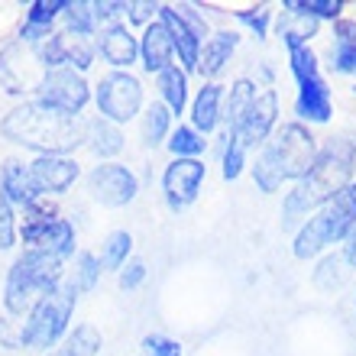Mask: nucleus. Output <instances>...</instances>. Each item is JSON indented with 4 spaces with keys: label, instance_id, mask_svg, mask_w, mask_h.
Wrapping results in <instances>:
<instances>
[{
    "label": "nucleus",
    "instance_id": "obj_2",
    "mask_svg": "<svg viewBox=\"0 0 356 356\" xmlns=\"http://www.w3.org/2000/svg\"><path fill=\"white\" fill-rule=\"evenodd\" d=\"M85 130L88 127L78 117L62 113L56 107H46L39 101L10 111L0 123V133L10 143L29 146L39 156H65L68 149H75L78 143L85 140Z\"/></svg>",
    "mask_w": 356,
    "mask_h": 356
},
{
    "label": "nucleus",
    "instance_id": "obj_43",
    "mask_svg": "<svg viewBox=\"0 0 356 356\" xmlns=\"http://www.w3.org/2000/svg\"><path fill=\"white\" fill-rule=\"evenodd\" d=\"M130 19H136V23H146L149 26V10H156V7H149V3H130Z\"/></svg>",
    "mask_w": 356,
    "mask_h": 356
},
{
    "label": "nucleus",
    "instance_id": "obj_18",
    "mask_svg": "<svg viewBox=\"0 0 356 356\" xmlns=\"http://www.w3.org/2000/svg\"><path fill=\"white\" fill-rule=\"evenodd\" d=\"M97 46H101V56L111 62L117 72L120 68H130L140 56V42L133 36L130 29L123 26V23H107L101 29V36H97Z\"/></svg>",
    "mask_w": 356,
    "mask_h": 356
},
{
    "label": "nucleus",
    "instance_id": "obj_6",
    "mask_svg": "<svg viewBox=\"0 0 356 356\" xmlns=\"http://www.w3.org/2000/svg\"><path fill=\"white\" fill-rule=\"evenodd\" d=\"M75 301H78V289L72 285V279H62L49 295H42L33 305L26 324L19 330V343H26L33 350L56 347L58 340L65 337L72 311H75Z\"/></svg>",
    "mask_w": 356,
    "mask_h": 356
},
{
    "label": "nucleus",
    "instance_id": "obj_36",
    "mask_svg": "<svg viewBox=\"0 0 356 356\" xmlns=\"http://www.w3.org/2000/svg\"><path fill=\"white\" fill-rule=\"evenodd\" d=\"M65 19H68V33H72V36H81V39H88L94 33V26H97L94 3H68Z\"/></svg>",
    "mask_w": 356,
    "mask_h": 356
},
{
    "label": "nucleus",
    "instance_id": "obj_34",
    "mask_svg": "<svg viewBox=\"0 0 356 356\" xmlns=\"http://www.w3.org/2000/svg\"><path fill=\"white\" fill-rule=\"evenodd\" d=\"M289 68L295 75V81H308V78L321 75L318 56L311 52V46H289Z\"/></svg>",
    "mask_w": 356,
    "mask_h": 356
},
{
    "label": "nucleus",
    "instance_id": "obj_22",
    "mask_svg": "<svg viewBox=\"0 0 356 356\" xmlns=\"http://www.w3.org/2000/svg\"><path fill=\"white\" fill-rule=\"evenodd\" d=\"M68 3L65 0H36L33 7L26 10V23H23V33H19V42H42L49 39V29L56 23L58 13H65Z\"/></svg>",
    "mask_w": 356,
    "mask_h": 356
},
{
    "label": "nucleus",
    "instance_id": "obj_40",
    "mask_svg": "<svg viewBox=\"0 0 356 356\" xmlns=\"http://www.w3.org/2000/svg\"><path fill=\"white\" fill-rule=\"evenodd\" d=\"M269 17H272V10L269 7H253V10H240L236 13V19L240 23H246V26L256 33V39H263L266 36V29H269Z\"/></svg>",
    "mask_w": 356,
    "mask_h": 356
},
{
    "label": "nucleus",
    "instance_id": "obj_17",
    "mask_svg": "<svg viewBox=\"0 0 356 356\" xmlns=\"http://www.w3.org/2000/svg\"><path fill=\"white\" fill-rule=\"evenodd\" d=\"M295 113L308 123H327L334 113V97L324 78H308L298 81V101H295Z\"/></svg>",
    "mask_w": 356,
    "mask_h": 356
},
{
    "label": "nucleus",
    "instance_id": "obj_31",
    "mask_svg": "<svg viewBox=\"0 0 356 356\" xmlns=\"http://www.w3.org/2000/svg\"><path fill=\"white\" fill-rule=\"evenodd\" d=\"M133 250V236L127 234V230H113L111 236H107V243H104V256H101V266L104 269H123L127 266V256H130Z\"/></svg>",
    "mask_w": 356,
    "mask_h": 356
},
{
    "label": "nucleus",
    "instance_id": "obj_29",
    "mask_svg": "<svg viewBox=\"0 0 356 356\" xmlns=\"http://www.w3.org/2000/svg\"><path fill=\"white\" fill-rule=\"evenodd\" d=\"M253 97H256V88H253V81H246V78H240L234 88H230V97H227V107L220 113H224V120H227V127L234 130L236 123L243 120V113L250 111V104H253Z\"/></svg>",
    "mask_w": 356,
    "mask_h": 356
},
{
    "label": "nucleus",
    "instance_id": "obj_5",
    "mask_svg": "<svg viewBox=\"0 0 356 356\" xmlns=\"http://www.w3.org/2000/svg\"><path fill=\"white\" fill-rule=\"evenodd\" d=\"M62 279H65V269H62V259H58V256L39 253V250L23 253L7 275V291H3L7 311L10 314L33 311V305H36L42 295H49Z\"/></svg>",
    "mask_w": 356,
    "mask_h": 356
},
{
    "label": "nucleus",
    "instance_id": "obj_20",
    "mask_svg": "<svg viewBox=\"0 0 356 356\" xmlns=\"http://www.w3.org/2000/svg\"><path fill=\"white\" fill-rule=\"evenodd\" d=\"M140 58H143V68H146V72H156V75H162L165 68H172L175 46H172L169 29L162 26V23H149V26H143Z\"/></svg>",
    "mask_w": 356,
    "mask_h": 356
},
{
    "label": "nucleus",
    "instance_id": "obj_28",
    "mask_svg": "<svg viewBox=\"0 0 356 356\" xmlns=\"http://www.w3.org/2000/svg\"><path fill=\"white\" fill-rule=\"evenodd\" d=\"M343 0H289L285 3V13L291 17H308V19H330L337 23L343 17Z\"/></svg>",
    "mask_w": 356,
    "mask_h": 356
},
{
    "label": "nucleus",
    "instance_id": "obj_14",
    "mask_svg": "<svg viewBox=\"0 0 356 356\" xmlns=\"http://www.w3.org/2000/svg\"><path fill=\"white\" fill-rule=\"evenodd\" d=\"M207 169L201 159H172L162 172V191H165V201H169L172 211H181L197 197L201 191V181H204Z\"/></svg>",
    "mask_w": 356,
    "mask_h": 356
},
{
    "label": "nucleus",
    "instance_id": "obj_4",
    "mask_svg": "<svg viewBox=\"0 0 356 356\" xmlns=\"http://www.w3.org/2000/svg\"><path fill=\"white\" fill-rule=\"evenodd\" d=\"M353 220H356V178L334 201H327L321 211H314V214L301 224L291 250H295L298 259H311V256L324 253L327 246L343 243V236H347V230L353 227Z\"/></svg>",
    "mask_w": 356,
    "mask_h": 356
},
{
    "label": "nucleus",
    "instance_id": "obj_15",
    "mask_svg": "<svg viewBox=\"0 0 356 356\" xmlns=\"http://www.w3.org/2000/svg\"><path fill=\"white\" fill-rule=\"evenodd\" d=\"M36 46H39V56H42L46 68H78V72H85L94 62V52H91V46H88V39L72 36L68 29L42 39Z\"/></svg>",
    "mask_w": 356,
    "mask_h": 356
},
{
    "label": "nucleus",
    "instance_id": "obj_7",
    "mask_svg": "<svg viewBox=\"0 0 356 356\" xmlns=\"http://www.w3.org/2000/svg\"><path fill=\"white\" fill-rule=\"evenodd\" d=\"M159 23L169 29L172 46H175L181 65L188 72H197L201 58V42L207 36V23L195 13V7H159Z\"/></svg>",
    "mask_w": 356,
    "mask_h": 356
},
{
    "label": "nucleus",
    "instance_id": "obj_19",
    "mask_svg": "<svg viewBox=\"0 0 356 356\" xmlns=\"http://www.w3.org/2000/svg\"><path fill=\"white\" fill-rule=\"evenodd\" d=\"M0 197H3L10 207L36 204L39 188H36V181H33V175H29V165H23V162H17V159H10L7 165H3V172H0Z\"/></svg>",
    "mask_w": 356,
    "mask_h": 356
},
{
    "label": "nucleus",
    "instance_id": "obj_35",
    "mask_svg": "<svg viewBox=\"0 0 356 356\" xmlns=\"http://www.w3.org/2000/svg\"><path fill=\"white\" fill-rule=\"evenodd\" d=\"M68 279H72V285L78 289V295H81V291H91L94 285H97V279H101V259L94 253H81L75 259V272H72Z\"/></svg>",
    "mask_w": 356,
    "mask_h": 356
},
{
    "label": "nucleus",
    "instance_id": "obj_41",
    "mask_svg": "<svg viewBox=\"0 0 356 356\" xmlns=\"http://www.w3.org/2000/svg\"><path fill=\"white\" fill-rule=\"evenodd\" d=\"M143 279H146V266H143L140 259H136V263H130L127 269L120 272V289H123V291H130V289H136V285H140Z\"/></svg>",
    "mask_w": 356,
    "mask_h": 356
},
{
    "label": "nucleus",
    "instance_id": "obj_10",
    "mask_svg": "<svg viewBox=\"0 0 356 356\" xmlns=\"http://www.w3.org/2000/svg\"><path fill=\"white\" fill-rule=\"evenodd\" d=\"M33 217H26L23 224V240H26L33 250L39 253H52L58 259L75 253V227L68 224L65 217L49 214V211H39L36 204L29 207Z\"/></svg>",
    "mask_w": 356,
    "mask_h": 356
},
{
    "label": "nucleus",
    "instance_id": "obj_25",
    "mask_svg": "<svg viewBox=\"0 0 356 356\" xmlns=\"http://www.w3.org/2000/svg\"><path fill=\"white\" fill-rule=\"evenodd\" d=\"M85 140L97 156H117V152L123 149V133L117 130V123L104 120V117H97V120L88 123Z\"/></svg>",
    "mask_w": 356,
    "mask_h": 356
},
{
    "label": "nucleus",
    "instance_id": "obj_26",
    "mask_svg": "<svg viewBox=\"0 0 356 356\" xmlns=\"http://www.w3.org/2000/svg\"><path fill=\"white\" fill-rule=\"evenodd\" d=\"M97 350H101V334H97V327L78 324V327L62 340V347H56L49 356H97Z\"/></svg>",
    "mask_w": 356,
    "mask_h": 356
},
{
    "label": "nucleus",
    "instance_id": "obj_33",
    "mask_svg": "<svg viewBox=\"0 0 356 356\" xmlns=\"http://www.w3.org/2000/svg\"><path fill=\"white\" fill-rule=\"evenodd\" d=\"M347 272H350V266H347V259H343V253H334V256H327V259L321 263L318 272H314V282H318L324 291H334V289L343 285Z\"/></svg>",
    "mask_w": 356,
    "mask_h": 356
},
{
    "label": "nucleus",
    "instance_id": "obj_30",
    "mask_svg": "<svg viewBox=\"0 0 356 356\" xmlns=\"http://www.w3.org/2000/svg\"><path fill=\"white\" fill-rule=\"evenodd\" d=\"M169 120H172V113H169L165 104H152V107H146V113H143V143L156 149V146L169 136Z\"/></svg>",
    "mask_w": 356,
    "mask_h": 356
},
{
    "label": "nucleus",
    "instance_id": "obj_23",
    "mask_svg": "<svg viewBox=\"0 0 356 356\" xmlns=\"http://www.w3.org/2000/svg\"><path fill=\"white\" fill-rule=\"evenodd\" d=\"M236 42H240V36H236V33H214V36L204 42V49H201L197 72H201V75H207V78H214L217 72L230 62Z\"/></svg>",
    "mask_w": 356,
    "mask_h": 356
},
{
    "label": "nucleus",
    "instance_id": "obj_12",
    "mask_svg": "<svg viewBox=\"0 0 356 356\" xmlns=\"http://www.w3.org/2000/svg\"><path fill=\"white\" fill-rule=\"evenodd\" d=\"M275 117H279V97H275V91H272V88H266V91H259L253 97L250 111L243 113V120L236 123L234 130L227 133V140L240 143L243 149L259 146V143L269 140L272 127H275Z\"/></svg>",
    "mask_w": 356,
    "mask_h": 356
},
{
    "label": "nucleus",
    "instance_id": "obj_11",
    "mask_svg": "<svg viewBox=\"0 0 356 356\" xmlns=\"http://www.w3.org/2000/svg\"><path fill=\"white\" fill-rule=\"evenodd\" d=\"M36 94H39V104L78 117L85 111L88 97H91V88H88V81L75 68H49Z\"/></svg>",
    "mask_w": 356,
    "mask_h": 356
},
{
    "label": "nucleus",
    "instance_id": "obj_24",
    "mask_svg": "<svg viewBox=\"0 0 356 356\" xmlns=\"http://www.w3.org/2000/svg\"><path fill=\"white\" fill-rule=\"evenodd\" d=\"M220 85H204L197 91L195 104H191V123H195V130L204 136L211 133L220 123Z\"/></svg>",
    "mask_w": 356,
    "mask_h": 356
},
{
    "label": "nucleus",
    "instance_id": "obj_27",
    "mask_svg": "<svg viewBox=\"0 0 356 356\" xmlns=\"http://www.w3.org/2000/svg\"><path fill=\"white\" fill-rule=\"evenodd\" d=\"M159 91H162V101H165V107H169V113H181L188 104V75L185 68H165L159 75Z\"/></svg>",
    "mask_w": 356,
    "mask_h": 356
},
{
    "label": "nucleus",
    "instance_id": "obj_39",
    "mask_svg": "<svg viewBox=\"0 0 356 356\" xmlns=\"http://www.w3.org/2000/svg\"><path fill=\"white\" fill-rule=\"evenodd\" d=\"M143 356H181V347H178V340L149 334V337H143Z\"/></svg>",
    "mask_w": 356,
    "mask_h": 356
},
{
    "label": "nucleus",
    "instance_id": "obj_21",
    "mask_svg": "<svg viewBox=\"0 0 356 356\" xmlns=\"http://www.w3.org/2000/svg\"><path fill=\"white\" fill-rule=\"evenodd\" d=\"M330 72L356 75V19L340 17L334 23V42H330Z\"/></svg>",
    "mask_w": 356,
    "mask_h": 356
},
{
    "label": "nucleus",
    "instance_id": "obj_32",
    "mask_svg": "<svg viewBox=\"0 0 356 356\" xmlns=\"http://www.w3.org/2000/svg\"><path fill=\"white\" fill-rule=\"evenodd\" d=\"M169 149L175 159H197L204 152V136L195 127H178L169 140Z\"/></svg>",
    "mask_w": 356,
    "mask_h": 356
},
{
    "label": "nucleus",
    "instance_id": "obj_42",
    "mask_svg": "<svg viewBox=\"0 0 356 356\" xmlns=\"http://www.w3.org/2000/svg\"><path fill=\"white\" fill-rule=\"evenodd\" d=\"M343 259H347L350 269H356V220L347 230V236H343Z\"/></svg>",
    "mask_w": 356,
    "mask_h": 356
},
{
    "label": "nucleus",
    "instance_id": "obj_13",
    "mask_svg": "<svg viewBox=\"0 0 356 356\" xmlns=\"http://www.w3.org/2000/svg\"><path fill=\"white\" fill-rule=\"evenodd\" d=\"M88 188H91L94 201H101L107 207H123L136 197L140 181H136V175L127 165L104 162V165H94V172L88 175Z\"/></svg>",
    "mask_w": 356,
    "mask_h": 356
},
{
    "label": "nucleus",
    "instance_id": "obj_38",
    "mask_svg": "<svg viewBox=\"0 0 356 356\" xmlns=\"http://www.w3.org/2000/svg\"><path fill=\"white\" fill-rule=\"evenodd\" d=\"M13 243H17V214H13V207L0 197V250H10Z\"/></svg>",
    "mask_w": 356,
    "mask_h": 356
},
{
    "label": "nucleus",
    "instance_id": "obj_3",
    "mask_svg": "<svg viewBox=\"0 0 356 356\" xmlns=\"http://www.w3.org/2000/svg\"><path fill=\"white\" fill-rule=\"evenodd\" d=\"M318 143L311 136L308 127L301 123H285L282 130H275L266 143L263 156L256 159L253 165V178L259 191H279L282 181H298V178L308 175V169L318 159Z\"/></svg>",
    "mask_w": 356,
    "mask_h": 356
},
{
    "label": "nucleus",
    "instance_id": "obj_9",
    "mask_svg": "<svg viewBox=\"0 0 356 356\" xmlns=\"http://www.w3.org/2000/svg\"><path fill=\"white\" fill-rule=\"evenodd\" d=\"M143 107V88L130 72H111L97 85V111L104 120L127 123L133 120Z\"/></svg>",
    "mask_w": 356,
    "mask_h": 356
},
{
    "label": "nucleus",
    "instance_id": "obj_37",
    "mask_svg": "<svg viewBox=\"0 0 356 356\" xmlns=\"http://www.w3.org/2000/svg\"><path fill=\"white\" fill-rule=\"evenodd\" d=\"M243 165H246V149L240 146V143L227 140V149H224V178H227V181H234V178L243 172Z\"/></svg>",
    "mask_w": 356,
    "mask_h": 356
},
{
    "label": "nucleus",
    "instance_id": "obj_16",
    "mask_svg": "<svg viewBox=\"0 0 356 356\" xmlns=\"http://www.w3.org/2000/svg\"><path fill=\"white\" fill-rule=\"evenodd\" d=\"M29 175L36 181L39 195H65L78 181V162L68 156H36L29 162Z\"/></svg>",
    "mask_w": 356,
    "mask_h": 356
},
{
    "label": "nucleus",
    "instance_id": "obj_1",
    "mask_svg": "<svg viewBox=\"0 0 356 356\" xmlns=\"http://www.w3.org/2000/svg\"><path fill=\"white\" fill-rule=\"evenodd\" d=\"M353 165H356V143H350L347 136L330 140L318 152V159L308 169V175L298 178V185L291 188L289 197L282 201V227H295L298 220L321 211L327 201H334L353 181Z\"/></svg>",
    "mask_w": 356,
    "mask_h": 356
},
{
    "label": "nucleus",
    "instance_id": "obj_8",
    "mask_svg": "<svg viewBox=\"0 0 356 356\" xmlns=\"http://www.w3.org/2000/svg\"><path fill=\"white\" fill-rule=\"evenodd\" d=\"M46 72L49 68L42 62V56H39V46H33V42H13L0 56V81H3V88L10 94L39 91Z\"/></svg>",
    "mask_w": 356,
    "mask_h": 356
}]
</instances>
